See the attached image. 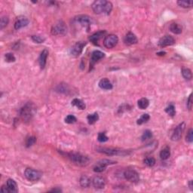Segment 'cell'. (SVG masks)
Segmentation results:
<instances>
[{
	"mask_svg": "<svg viewBox=\"0 0 193 193\" xmlns=\"http://www.w3.org/2000/svg\"><path fill=\"white\" fill-rule=\"evenodd\" d=\"M97 152L104 153L107 155H119V156H125L131 153L129 151L112 149V148H99L97 149Z\"/></svg>",
	"mask_w": 193,
	"mask_h": 193,
	"instance_id": "cell-4",
	"label": "cell"
},
{
	"mask_svg": "<svg viewBox=\"0 0 193 193\" xmlns=\"http://www.w3.org/2000/svg\"><path fill=\"white\" fill-rule=\"evenodd\" d=\"M185 128H186V124L184 122H182L178 126H177V128H175V130L173 131V134L171 136V140L173 141H178L180 140L182 137V135H183V131H184Z\"/></svg>",
	"mask_w": 193,
	"mask_h": 193,
	"instance_id": "cell-12",
	"label": "cell"
},
{
	"mask_svg": "<svg viewBox=\"0 0 193 193\" xmlns=\"http://www.w3.org/2000/svg\"><path fill=\"white\" fill-rule=\"evenodd\" d=\"M155 159L153 157H147L144 160V163L148 167H153L155 165Z\"/></svg>",
	"mask_w": 193,
	"mask_h": 193,
	"instance_id": "cell-32",
	"label": "cell"
},
{
	"mask_svg": "<svg viewBox=\"0 0 193 193\" xmlns=\"http://www.w3.org/2000/svg\"><path fill=\"white\" fill-rule=\"evenodd\" d=\"M6 187H7L9 193H17L18 192L17 183L12 179H9L6 182Z\"/></svg>",
	"mask_w": 193,
	"mask_h": 193,
	"instance_id": "cell-19",
	"label": "cell"
},
{
	"mask_svg": "<svg viewBox=\"0 0 193 193\" xmlns=\"http://www.w3.org/2000/svg\"><path fill=\"white\" fill-rule=\"evenodd\" d=\"M36 112V107L32 102H28L20 109V115L24 122H30L34 116Z\"/></svg>",
	"mask_w": 193,
	"mask_h": 193,
	"instance_id": "cell-2",
	"label": "cell"
},
{
	"mask_svg": "<svg viewBox=\"0 0 193 193\" xmlns=\"http://www.w3.org/2000/svg\"><path fill=\"white\" fill-rule=\"evenodd\" d=\"M175 43V39L172 36L170 35H166V36H163L162 38H160L158 41V46L161 48H165L167 46H172Z\"/></svg>",
	"mask_w": 193,
	"mask_h": 193,
	"instance_id": "cell-14",
	"label": "cell"
},
{
	"mask_svg": "<svg viewBox=\"0 0 193 193\" xmlns=\"http://www.w3.org/2000/svg\"><path fill=\"white\" fill-rule=\"evenodd\" d=\"M125 42L128 46H132V45H135L138 42V39L133 33L129 32L127 33L125 37Z\"/></svg>",
	"mask_w": 193,
	"mask_h": 193,
	"instance_id": "cell-18",
	"label": "cell"
},
{
	"mask_svg": "<svg viewBox=\"0 0 193 193\" xmlns=\"http://www.w3.org/2000/svg\"><path fill=\"white\" fill-rule=\"evenodd\" d=\"M187 107L189 110H192V94H191L187 100Z\"/></svg>",
	"mask_w": 193,
	"mask_h": 193,
	"instance_id": "cell-41",
	"label": "cell"
},
{
	"mask_svg": "<svg viewBox=\"0 0 193 193\" xmlns=\"http://www.w3.org/2000/svg\"><path fill=\"white\" fill-rule=\"evenodd\" d=\"M87 119H88L89 125H94L99 119V115H98V114L96 112H94L93 114H89L87 116Z\"/></svg>",
	"mask_w": 193,
	"mask_h": 193,
	"instance_id": "cell-27",
	"label": "cell"
},
{
	"mask_svg": "<svg viewBox=\"0 0 193 193\" xmlns=\"http://www.w3.org/2000/svg\"><path fill=\"white\" fill-rule=\"evenodd\" d=\"M28 24L29 20L27 19V17H24V16H19L18 17H17L15 23H14V29L20 30V29L27 27Z\"/></svg>",
	"mask_w": 193,
	"mask_h": 193,
	"instance_id": "cell-15",
	"label": "cell"
},
{
	"mask_svg": "<svg viewBox=\"0 0 193 193\" xmlns=\"http://www.w3.org/2000/svg\"><path fill=\"white\" fill-rule=\"evenodd\" d=\"M106 33H107L106 30H100V31L96 32L95 33H94V34L91 35V36L89 37L90 42H92L94 45H95V46H97L98 42H99L100 39L106 34Z\"/></svg>",
	"mask_w": 193,
	"mask_h": 193,
	"instance_id": "cell-17",
	"label": "cell"
},
{
	"mask_svg": "<svg viewBox=\"0 0 193 193\" xmlns=\"http://www.w3.org/2000/svg\"><path fill=\"white\" fill-rule=\"evenodd\" d=\"M116 162H114V161L112 160H109V159H103V160L99 161L97 163L94 165V172L96 173H101V172L104 171L107 168V167L109 165H113V164H115Z\"/></svg>",
	"mask_w": 193,
	"mask_h": 193,
	"instance_id": "cell-7",
	"label": "cell"
},
{
	"mask_svg": "<svg viewBox=\"0 0 193 193\" xmlns=\"http://www.w3.org/2000/svg\"><path fill=\"white\" fill-rule=\"evenodd\" d=\"M5 60L8 63H12L16 60V58L12 53H7V54H5Z\"/></svg>",
	"mask_w": 193,
	"mask_h": 193,
	"instance_id": "cell-37",
	"label": "cell"
},
{
	"mask_svg": "<svg viewBox=\"0 0 193 193\" xmlns=\"http://www.w3.org/2000/svg\"><path fill=\"white\" fill-rule=\"evenodd\" d=\"M48 56V51L47 49H44L40 54L39 57H38V64H39L41 69H44L46 65V61Z\"/></svg>",
	"mask_w": 193,
	"mask_h": 193,
	"instance_id": "cell-20",
	"label": "cell"
},
{
	"mask_svg": "<svg viewBox=\"0 0 193 193\" xmlns=\"http://www.w3.org/2000/svg\"><path fill=\"white\" fill-rule=\"evenodd\" d=\"M149 118H150V116H149V114H147V113L143 114V115L140 116V118H138L137 121V124L139 125H143V124L146 123V122L149 120Z\"/></svg>",
	"mask_w": 193,
	"mask_h": 193,
	"instance_id": "cell-30",
	"label": "cell"
},
{
	"mask_svg": "<svg viewBox=\"0 0 193 193\" xmlns=\"http://www.w3.org/2000/svg\"><path fill=\"white\" fill-rule=\"evenodd\" d=\"M92 183L93 186H94V187L95 188V189H104V188L105 187L106 180L104 177H102L96 176L93 179Z\"/></svg>",
	"mask_w": 193,
	"mask_h": 193,
	"instance_id": "cell-16",
	"label": "cell"
},
{
	"mask_svg": "<svg viewBox=\"0 0 193 193\" xmlns=\"http://www.w3.org/2000/svg\"><path fill=\"white\" fill-rule=\"evenodd\" d=\"M91 179H90L88 177L85 176V175H82L79 180L80 185H81L82 187L83 188L89 187L90 185H91Z\"/></svg>",
	"mask_w": 193,
	"mask_h": 193,
	"instance_id": "cell-24",
	"label": "cell"
},
{
	"mask_svg": "<svg viewBox=\"0 0 193 193\" xmlns=\"http://www.w3.org/2000/svg\"><path fill=\"white\" fill-rule=\"evenodd\" d=\"M36 143V138L35 137L31 136L29 137L27 140H26V146L27 148L30 147V146H33Z\"/></svg>",
	"mask_w": 193,
	"mask_h": 193,
	"instance_id": "cell-33",
	"label": "cell"
},
{
	"mask_svg": "<svg viewBox=\"0 0 193 193\" xmlns=\"http://www.w3.org/2000/svg\"><path fill=\"white\" fill-rule=\"evenodd\" d=\"M170 155V149L169 146H166L160 152V158L162 160H166Z\"/></svg>",
	"mask_w": 193,
	"mask_h": 193,
	"instance_id": "cell-25",
	"label": "cell"
},
{
	"mask_svg": "<svg viewBox=\"0 0 193 193\" xmlns=\"http://www.w3.org/2000/svg\"><path fill=\"white\" fill-rule=\"evenodd\" d=\"M192 183H193L192 180H190V181H189V188H190L191 190H192V189H193V188H192V187H193Z\"/></svg>",
	"mask_w": 193,
	"mask_h": 193,
	"instance_id": "cell-43",
	"label": "cell"
},
{
	"mask_svg": "<svg viewBox=\"0 0 193 193\" xmlns=\"http://www.w3.org/2000/svg\"><path fill=\"white\" fill-rule=\"evenodd\" d=\"M169 29H170V32L174 34H180L182 33V30H183L181 26L177 23H172L169 27Z\"/></svg>",
	"mask_w": 193,
	"mask_h": 193,
	"instance_id": "cell-23",
	"label": "cell"
},
{
	"mask_svg": "<svg viewBox=\"0 0 193 193\" xmlns=\"http://www.w3.org/2000/svg\"><path fill=\"white\" fill-rule=\"evenodd\" d=\"M186 140L187 141L188 143H189V144L192 143V141H193V130H192V128H190V129L189 130V131H188L187 134H186Z\"/></svg>",
	"mask_w": 193,
	"mask_h": 193,
	"instance_id": "cell-39",
	"label": "cell"
},
{
	"mask_svg": "<svg viewBox=\"0 0 193 193\" xmlns=\"http://www.w3.org/2000/svg\"><path fill=\"white\" fill-rule=\"evenodd\" d=\"M76 117L74 116L73 115H69L65 118V122L67 124H73L76 122Z\"/></svg>",
	"mask_w": 193,
	"mask_h": 193,
	"instance_id": "cell-38",
	"label": "cell"
},
{
	"mask_svg": "<svg viewBox=\"0 0 193 193\" xmlns=\"http://www.w3.org/2000/svg\"><path fill=\"white\" fill-rule=\"evenodd\" d=\"M97 140H98V141H99V142L104 143V142H107V141L108 140L109 137L107 136V135H106L105 133L100 132V133H98Z\"/></svg>",
	"mask_w": 193,
	"mask_h": 193,
	"instance_id": "cell-36",
	"label": "cell"
},
{
	"mask_svg": "<svg viewBox=\"0 0 193 193\" xmlns=\"http://www.w3.org/2000/svg\"><path fill=\"white\" fill-rule=\"evenodd\" d=\"M98 85H99V87L101 88V89L108 90V91L109 90L112 89V83H111V82L107 78H102V79L100 80L99 83H98Z\"/></svg>",
	"mask_w": 193,
	"mask_h": 193,
	"instance_id": "cell-21",
	"label": "cell"
},
{
	"mask_svg": "<svg viewBox=\"0 0 193 193\" xmlns=\"http://www.w3.org/2000/svg\"><path fill=\"white\" fill-rule=\"evenodd\" d=\"M104 57H105V54L104 52H102V51H98V50L93 51L92 54H91V62H90V70H91V69L94 67V64L96 62H98L100 60L104 58Z\"/></svg>",
	"mask_w": 193,
	"mask_h": 193,
	"instance_id": "cell-13",
	"label": "cell"
},
{
	"mask_svg": "<svg viewBox=\"0 0 193 193\" xmlns=\"http://www.w3.org/2000/svg\"><path fill=\"white\" fill-rule=\"evenodd\" d=\"M86 43L84 42H77L75 44L72 46L70 49V54L72 57H78L82 54Z\"/></svg>",
	"mask_w": 193,
	"mask_h": 193,
	"instance_id": "cell-11",
	"label": "cell"
},
{
	"mask_svg": "<svg viewBox=\"0 0 193 193\" xmlns=\"http://www.w3.org/2000/svg\"><path fill=\"white\" fill-rule=\"evenodd\" d=\"M67 33V27L63 21H58L51 28V34L54 36H64Z\"/></svg>",
	"mask_w": 193,
	"mask_h": 193,
	"instance_id": "cell-5",
	"label": "cell"
},
{
	"mask_svg": "<svg viewBox=\"0 0 193 193\" xmlns=\"http://www.w3.org/2000/svg\"><path fill=\"white\" fill-rule=\"evenodd\" d=\"M138 107L140 109H146L149 107V101L147 98L143 97L141 99H140L137 102Z\"/></svg>",
	"mask_w": 193,
	"mask_h": 193,
	"instance_id": "cell-26",
	"label": "cell"
},
{
	"mask_svg": "<svg viewBox=\"0 0 193 193\" xmlns=\"http://www.w3.org/2000/svg\"><path fill=\"white\" fill-rule=\"evenodd\" d=\"M182 75L186 80H191L192 78V73L189 69L183 68L182 69Z\"/></svg>",
	"mask_w": 193,
	"mask_h": 193,
	"instance_id": "cell-29",
	"label": "cell"
},
{
	"mask_svg": "<svg viewBox=\"0 0 193 193\" xmlns=\"http://www.w3.org/2000/svg\"><path fill=\"white\" fill-rule=\"evenodd\" d=\"M69 159L75 165H78V166H87L89 164L90 159L88 156L82 155L81 153H78V152H71V153L67 154Z\"/></svg>",
	"mask_w": 193,
	"mask_h": 193,
	"instance_id": "cell-3",
	"label": "cell"
},
{
	"mask_svg": "<svg viewBox=\"0 0 193 193\" xmlns=\"http://www.w3.org/2000/svg\"><path fill=\"white\" fill-rule=\"evenodd\" d=\"M165 54H166V53H165V52H162H162H158V53H157L158 55H160V56H164V55H165Z\"/></svg>",
	"mask_w": 193,
	"mask_h": 193,
	"instance_id": "cell-44",
	"label": "cell"
},
{
	"mask_svg": "<svg viewBox=\"0 0 193 193\" xmlns=\"http://www.w3.org/2000/svg\"><path fill=\"white\" fill-rule=\"evenodd\" d=\"M91 8L96 14H104L109 15L112 10V4L106 0H96L91 5Z\"/></svg>",
	"mask_w": 193,
	"mask_h": 193,
	"instance_id": "cell-1",
	"label": "cell"
},
{
	"mask_svg": "<svg viewBox=\"0 0 193 193\" xmlns=\"http://www.w3.org/2000/svg\"><path fill=\"white\" fill-rule=\"evenodd\" d=\"M124 177L131 183H138L140 180V176L137 171L133 170H126L123 173Z\"/></svg>",
	"mask_w": 193,
	"mask_h": 193,
	"instance_id": "cell-10",
	"label": "cell"
},
{
	"mask_svg": "<svg viewBox=\"0 0 193 193\" xmlns=\"http://www.w3.org/2000/svg\"><path fill=\"white\" fill-rule=\"evenodd\" d=\"M152 137V133L150 130H146L143 133L142 137H141V140L143 141L151 139Z\"/></svg>",
	"mask_w": 193,
	"mask_h": 193,
	"instance_id": "cell-34",
	"label": "cell"
},
{
	"mask_svg": "<svg viewBox=\"0 0 193 193\" xmlns=\"http://www.w3.org/2000/svg\"><path fill=\"white\" fill-rule=\"evenodd\" d=\"M24 176L28 180L35 182L41 179L42 173L33 168H27L24 171Z\"/></svg>",
	"mask_w": 193,
	"mask_h": 193,
	"instance_id": "cell-6",
	"label": "cell"
},
{
	"mask_svg": "<svg viewBox=\"0 0 193 193\" xmlns=\"http://www.w3.org/2000/svg\"><path fill=\"white\" fill-rule=\"evenodd\" d=\"M165 112L168 114L170 116L173 117L175 115H176V109H175V107L173 104H170V105L168 106L165 109Z\"/></svg>",
	"mask_w": 193,
	"mask_h": 193,
	"instance_id": "cell-31",
	"label": "cell"
},
{
	"mask_svg": "<svg viewBox=\"0 0 193 193\" xmlns=\"http://www.w3.org/2000/svg\"><path fill=\"white\" fill-rule=\"evenodd\" d=\"M75 20L77 23L79 24L82 27H85L88 31H89L90 27L91 25V19L89 16L85 15V14L78 15L75 17Z\"/></svg>",
	"mask_w": 193,
	"mask_h": 193,
	"instance_id": "cell-8",
	"label": "cell"
},
{
	"mask_svg": "<svg viewBox=\"0 0 193 193\" xmlns=\"http://www.w3.org/2000/svg\"><path fill=\"white\" fill-rule=\"evenodd\" d=\"M9 22V17H7V16H3V17H2L1 20H0V29H1V30L4 29L5 27L8 25Z\"/></svg>",
	"mask_w": 193,
	"mask_h": 193,
	"instance_id": "cell-35",
	"label": "cell"
},
{
	"mask_svg": "<svg viewBox=\"0 0 193 193\" xmlns=\"http://www.w3.org/2000/svg\"><path fill=\"white\" fill-rule=\"evenodd\" d=\"M71 104L72 106L77 107L78 109H81V110H83V109H85V108H86V105H85V103L82 100L78 99V98H75V99L72 100Z\"/></svg>",
	"mask_w": 193,
	"mask_h": 193,
	"instance_id": "cell-22",
	"label": "cell"
},
{
	"mask_svg": "<svg viewBox=\"0 0 193 193\" xmlns=\"http://www.w3.org/2000/svg\"><path fill=\"white\" fill-rule=\"evenodd\" d=\"M118 42V38L116 35L110 34L109 36H106V38L104 40V45L107 48L111 49L113 48Z\"/></svg>",
	"mask_w": 193,
	"mask_h": 193,
	"instance_id": "cell-9",
	"label": "cell"
},
{
	"mask_svg": "<svg viewBox=\"0 0 193 193\" xmlns=\"http://www.w3.org/2000/svg\"><path fill=\"white\" fill-rule=\"evenodd\" d=\"M178 5L180 6L182 8L184 9H188V8H191L192 6L193 2L192 0H181V1H177Z\"/></svg>",
	"mask_w": 193,
	"mask_h": 193,
	"instance_id": "cell-28",
	"label": "cell"
},
{
	"mask_svg": "<svg viewBox=\"0 0 193 193\" xmlns=\"http://www.w3.org/2000/svg\"><path fill=\"white\" fill-rule=\"evenodd\" d=\"M61 189H58V188H56V189H53L51 190H50V192H61Z\"/></svg>",
	"mask_w": 193,
	"mask_h": 193,
	"instance_id": "cell-42",
	"label": "cell"
},
{
	"mask_svg": "<svg viewBox=\"0 0 193 193\" xmlns=\"http://www.w3.org/2000/svg\"><path fill=\"white\" fill-rule=\"evenodd\" d=\"M32 39L33 42H35L36 43H43L46 40V38L44 37H42L41 36H32Z\"/></svg>",
	"mask_w": 193,
	"mask_h": 193,
	"instance_id": "cell-40",
	"label": "cell"
}]
</instances>
